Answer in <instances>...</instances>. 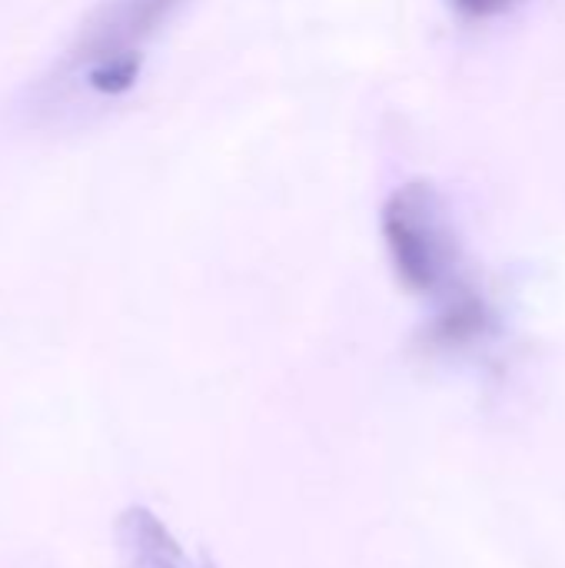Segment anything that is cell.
Segmentation results:
<instances>
[{"label": "cell", "mask_w": 565, "mask_h": 568, "mask_svg": "<svg viewBox=\"0 0 565 568\" xmlns=\"http://www.w3.org/2000/svg\"><path fill=\"white\" fill-rule=\"evenodd\" d=\"M190 0H100L63 53L27 87L33 126L70 130L110 113L140 83L150 50Z\"/></svg>", "instance_id": "obj_1"}, {"label": "cell", "mask_w": 565, "mask_h": 568, "mask_svg": "<svg viewBox=\"0 0 565 568\" xmlns=\"http://www.w3.org/2000/svg\"><path fill=\"white\" fill-rule=\"evenodd\" d=\"M380 226L393 270L410 293L446 303L466 290L460 236L450 206L433 183L413 180L396 186L383 203Z\"/></svg>", "instance_id": "obj_2"}, {"label": "cell", "mask_w": 565, "mask_h": 568, "mask_svg": "<svg viewBox=\"0 0 565 568\" xmlns=\"http://www.w3.org/2000/svg\"><path fill=\"white\" fill-rule=\"evenodd\" d=\"M117 559L120 568H213L190 556L176 536L147 506H130L117 519Z\"/></svg>", "instance_id": "obj_3"}, {"label": "cell", "mask_w": 565, "mask_h": 568, "mask_svg": "<svg viewBox=\"0 0 565 568\" xmlns=\"http://www.w3.org/2000/svg\"><path fill=\"white\" fill-rule=\"evenodd\" d=\"M516 0H456V7L470 17H493V13H503L509 10Z\"/></svg>", "instance_id": "obj_4"}]
</instances>
